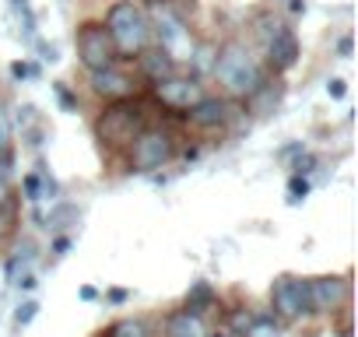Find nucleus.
Listing matches in <instances>:
<instances>
[{"label":"nucleus","mask_w":358,"mask_h":337,"mask_svg":"<svg viewBox=\"0 0 358 337\" xmlns=\"http://www.w3.org/2000/svg\"><path fill=\"white\" fill-rule=\"evenodd\" d=\"M211 78L222 85L225 99L243 102V99H246V95L267 78V67L257 60V53H253L246 43L229 39V43L218 50V57H215V71H211Z\"/></svg>","instance_id":"f257e3e1"},{"label":"nucleus","mask_w":358,"mask_h":337,"mask_svg":"<svg viewBox=\"0 0 358 337\" xmlns=\"http://www.w3.org/2000/svg\"><path fill=\"white\" fill-rule=\"evenodd\" d=\"M106 32L116 46V57H130L137 60L148 46H151V25H148V11L137 0H116L106 11Z\"/></svg>","instance_id":"f03ea898"},{"label":"nucleus","mask_w":358,"mask_h":337,"mask_svg":"<svg viewBox=\"0 0 358 337\" xmlns=\"http://www.w3.org/2000/svg\"><path fill=\"white\" fill-rule=\"evenodd\" d=\"M148 127V109L141 106V99H120V102H106V109L95 116V137L102 148L109 151H127L130 141Z\"/></svg>","instance_id":"7ed1b4c3"},{"label":"nucleus","mask_w":358,"mask_h":337,"mask_svg":"<svg viewBox=\"0 0 358 337\" xmlns=\"http://www.w3.org/2000/svg\"><path fill=\"white\" fill-rule=\"evenodd\" d=\"M148 25H151V43H158V50L172 60V64H187L194 53V32L187 25V18L179 15L169 0H155L148 8Z\"/></svg>","instance_id":"20e7f679"},{"label":"nucleus","mask_w":358,"mask_h":337,"mask_svg":"<svg viewBox=\"0 0 358 337\" xmlns=\"http://www.w3.org/2000/svg\"><path fill=\"white\" fill-rule=\"evenodd\" d=\"M179 155V141L169 127L162 123H148L127 148V168L130 173H158V168H165L172 158Z\"/></svg>","instance_id":"39448f33"},{"label":"nucleus","mask_w":358,"mask_h":337,"mask_svg":"<svg viewBox=\"0 0 358 337\" xmlns=\"http://www.w3.org/2000/svg\"><path fill=\"white\" fill-rule=\"evenodd\" d=\"M309 278H295V274H278L271 285V316L278 323H295L302 316H309Z\"/></svg>","instance_id":"423d86ee"},{"label":"nucleus","mask_w":358,"mask_h":337,"mask_svg":"<svg viewBox=\"0 0 358 337\" xmlns=\"http://www.w3.org/2000/svg\"><path fill=\"white\" fill-rule=\"evenodd\" d=\"M74 46H78V60L81 67L92 74V71H106V67H116V46L106 32L102 22H81L78 25V36H74Z\"/></svg>","instance_id":"0eeeda50"},{"label":"nucleus","mask_w":358,"mask_h":337,"mask_svg":"<svg viewBox=\"0 0 358 337\" xmlns=\"http://www.w3.org/2000/svg\"><path fill=\"white\" fill-rule=\"evenodd\" d=\"M151 92H155V102H158L162 109L179 113V116H183L187 109H194V106L208 95V92H204V81L194 78L190 71H187V74H183V71H176V74L162 78L158 85H151Z\"/></svg>","instance_id":"6e6552de"},{"label":"nucleus","mask_w":358,"mask_h":337,"mask_svg":"<svg viewBox=\"0 0 358 337\" xmlns=\"http://www.w3.org/2000/svg\"><path fill=\"white\" fill-rule=\"evenodd\" d=\"M351 302V281L348 274H320L309 278V306L320 316H337Z\"/></svg>","instance_id":"1a4fd4ad"},{"label":"nucleus","mask_w":358,"mask_h":337,"mask_svg":"<svg viewBox=\"0 0 358 337\" xmlns=\"http://www.w3.org/2000/svg\"><path fill=\"white\" fill-rule=\"evenodd\" d=\"M232 109H236V99H225V95H204L194 109L183 113V120H187V127H194L197 134H215V130L229 127Z\"/></svg>","instance_id":"9d476101"},{"label":"nucleus","mask_w":358,"mask_h":337,"mask_svg":"<svg viewBox=\"0 0 358 337\" xmlns=\"http://www.w3.org/2000/svg\"><path fill=\"white\" fill-rule=\"evenodd\" d=\"M299 53H302V46H299V36H295V29H288V25H281L267 43H264V57H267V71H274V74H285V71H292L295 64H299Z\"/></svg>","instance_id":"9b49d317"},{"label":"nucleus","mask_w":358,"mask_h":337,"mask_svg":"<svg viewBox=\"0 0 358 337\" xmlns=\"http://www.w3.org/2000/svg\"><path fill=\"white\" fill-rule=\"evenodd\" d=\"M92 92L102 102H120V99H134L137 95V81L123 71V67H106V71H92L88 74Z\"/></svg>","instance_id":"f8f14e48"},{"label":"nucleus","mask_w":358,"mask_h":337,"mask_svg":"<svg viewBox=\"0 0 358 337\" xmlns=\"http://www.w3.org/2000/svg\"><path fill=\"white\" fill-rule=\"evenodd\" d=\"M285 99V81L281 78H264L246 99H243V109L253 113V116H271Z\"/></svg>","instance_id":"ddd939ff"},{"label":"nucleus","mask_w":358,"mask_h":337,"mask_svg":"<svg viewBox=\"0 0 358 337\" xmlns=\"http://www.w3.org/2000/svg\"><path fill=\"white\" fill-rule=\"evenodd\" d=\"M11 127H18L22 141H25V144H32V148H39V144L50 137V130H46V120H43V113H39L36 106H22V109L15 113Z\"/></svg>","instance_id":"4468645a"},{"label":"nucleus","mask_w":358,"mask_h":337,"mask_svg":"<svg viewBox=\"0 0 358 337\" xmlns=\"http://www.w3.org/2000/svg\"><path fill=\"white\" fill-rule=\"evenodd\" d=\"M165 337H208V323L190 309H172L165 316Z\"/></svg>","instance_id":"2eb2a0df"},{"label":"nucleus","mask_w":358,"mask_h":337,"mask_svg":"<svg viewBox=\"0 0 358 337\" xmlns=\"http://www.w3.org/2000/svg\"><path fill=\"white\" fill-rule=\"evenodd\" d=\"M137 64H141L144 81H151V85H158L162 78H169V74H176V71H179V64H172V60H169V57H165L158 46H155V50L148 46V50L137 57Z\"/></svg>","instance_id":"dca6fc26"},{"label":"nucleus","mask_w":358,"mask_h":337,"mask_svg":"<svg viewBox=\"0 0 358 337\" xmlns=\"http://www.w3.org/2000/svg\"><path fill=\"white\" fill-rule=\"evenodd\" d=\"M218 306V292L211 288V281H194L190 285V292H187V299H183V309H190V313H197V316H204L208 309H215Z\"/></svg>","instance_id":"f3484780"},{"label":"nucleus","mask_w":358,"mask_h":337,"mask_svg":"<svg viewBox=\"0 0 358 337\" xmlns=\"http://www.w3.org/2000/svg\"><path fill=\"white\" fill-rule=\"evenodd\" d=\"M39 222H43V229H46V232L64 236V232L78 222V208H74V204H67V201H57V204L50 208V215H46V218H39Z\"/></svg>","instance_id":"a211bd4d"},{"label":"nucleus","mask_w":358,"mask_h":337,"mask_svg":"<svg viewBox=\"0 0 358 337\" xmlns=\"http://www.w3.org/2000/svg\"><path fill=\"white\" fill-rule=\"evenodd\" d=\"M215 57H218V46H211V43H194V53H190V60H187L190 74L204 81V78L215 71Z\"/></svg>","instance_id":"6ab92c4d"},{"label":"nucleus","mask_w":358,"mask_h":337,"mask_svg":"<svg viewBox=\"0 0 358 337\" xmlns=\"http://www.w3.org/2000/svg\"><path fill=\"white\" fill-rule=\"evenodd\" d=\"M32 260H36V243H29V239H25V243L8 257V264H4V278H8V281H18V274H25Z\"/></svg>","instance_id":"aec40b11"},{"label":"nucleus","mask_w":358,"mask_h":337,"mask_svg":"<svg viewBox=\"0 0 358 337\" xmlns=\"http://www.w3.org/2000/svg\"><path fill=\"white\" fill-rule=\"evenodd\" d=\"M102 337H151V327H148V320H141V316H123V320H116Z\"/></svg>","instance_id":"412c9836"},{"label":"nucleus","mask_w":358,"mask_h":337,"mask_svg":"<svg viewBox=\"0 0 358 337\" xmlns=\"http://www.w3.org/2000/svg\"><path fill=\"white\" fill-rule=\"evenodd\" d=\"M243 337H281V327H278L274 316H257L253 327H250Z\"/></svg>","instance_id":"4be33fe9"},{"label":"nucleus","mask_w":358,"mask_h":337,"mask_svg":"<svg viewBox=\"0 0 358 337\" xmlns=\"http://www.w3.org/2000/svg\"><path fill=\"white\" fill-rule=\"evenodd\" d=\"M22 190H25V201H29V204H39V201H43V176H39V168L22 176Z\"/></svg>","instance_id":"5701e85b"},{"label":"nucleus","mask_w":358,"mask_h":337,"mask_svg":"<svg viewBox=\"0 0 358 337\" xmlns=\"http://www.w3.org/2000/svg\"><path fill=\"white\" fill-rule=\"evenodd\" d=\"M15 222H18V204L0 208V246H4V243L15 236Z\"/></svg>","instance_id":"b1692460"},{"label":"nucleus","mask_w":358,"mask_h":337,"mask_svg":"<svg viewBox=\"0 0 358 337\" xmlns=\"http://www.w3.org/2000/svg\"><path fill=\"white\" fill-rule=\"evenodd\" d=\"M39 309H43V306H39L36 299H25V302H18V313H15V327H18V330H25V327H29V323H32V320L39 316Z\"/></svg>","instance_id":"393cba45"},{"label":"nucleus","mask_w":358,"mask_h":337,"mask_svg":"<svg viewBox=\"0 0 358 337\" xmlns=\"http://www.w3.org/2000/svg\"><path fill=\"white\" fill-rule=\"evenodd\" d=\"M309 197V176H288V201L292 204H299V201H306Z\"/></svg>","instance_id":"a878e982"},{"label":"nucleus","mask_w":358,"mask_h":337,"mask_svg":"<svg viewBox=\"0 0 358 337\" xmlns=\"http://www.w3.org/2000/svg\"><path fill=\"white\" fill-rule=\"evenodd\" d=\"M316 165H320V158H316L313 151H299L295 162H292V173H295V176H309Z\"/></svg>","instance_id":"bb28decb"},{"label":"nucleus","mask_w":358,"mask_h":337,"mask_svg":"<svg viewBox=\"0 0 358 337\" xmlns=\"http://www.w3.org/2000/svg\"><path fill=\"white\" fill-rule=\"evenodd\" d=\"M11 11L18 15V22L25 25V32L36 29V15H32V8H29V0H11Z\"/></svg>","instance_id":"cd10ccee"},{"label":"nucleus","mask_w":358,"mask_h":337,"mask_svg":"<svg viewBox=\"0 0 358 337\" xmlns=\"http://www.w3.org/2000/svg\"><path fill=\"white\" fill-rule=\"evenodd\" d=\"M39 176H43V201H57V194H60V183L50 176V168L39 162Z\"/></svg>","instance_id":"c85d7f7f"},{"label":"nucleus","mask_w":358,"mask_h":337,"mask_svg":"<svg viewBox=\"0 0 358 337\" xmlns=\"http://www.w3.org/2000/svg\"><path fill=\"white\" fill-rule=\"evenodd\" d=\"M11 137H15V127H11V116L0 109V151L11 148Z\"/></svg>","instance_id":"c756f323"},{"label":"nucleus","mask_w":358,"mask_h":337,"mask_svg":"<svg viewBox=\"0 0 358 337\" xmlns=\"http://www.w3.org/2000/svg\"><path fill=\"white\" fill-rule=\"evenodd\" d=\"M53 92H57V99H60V106H64L67 113H78V99L67 92V85H53Z\"/></svg>","instance_id":"7c9ffc66"},{"label":"nucleus","mask_w":358,"mask_h":337,"mask_svg":"<svg viewBox=\"0 0 358 337\" xmlns=\"http://www.w3.org/2000/svg\"><path fill=\"white\" fill-rule=\"evenodd\" d=\"M32 74H36V67H32V64H25V60L11 64V78H15V81H25V78H32Z\"/></svg>","instance_id":"2f4dec72"},{"label":"nucleus","mask_w":358,"mask_h":337,"mask_svg":"<svg viewBox=\"0 0 358 337\" xmlns=\"http://www.w3.org/2000/svg\"><path fill=\"white\" fill-rule=\"evenodd\" d=\"M327 95H330V99H344V95H348V85H344L341 78H334V81L327 85Z\"/></svg>","instance_id":"473e14b6"},{"label":"nucleus","mask_w":358,"mask_h":337,"mask_svg":"<svg viewBox=\"0 0 358 337\" xmlns=\"http://www.w3.org/2000/svg\"><path fill=\"white\" fill-rule=\"evenodd\" d=\"M15 285H18V288H22V292H32V288H36V285H39V278H36V274H32V271H25V274H18V281H15Z\"/></svg>","instance_id":"72a5a7b5"},{"label":"nucleus","mask_w":358,"mask_h":337,"mask_svg":"<svg viewBox=\"0 0 358 337\" xmlns=\"http://www.w3.org/2000/svg\"><path fill=\"white\" fill-rule=\"evenodd\" d=\"M337 53L348 60V57L355 53V39H351V36H341V39H337Z\"/></svg>","instance_id":"f704fd0d"},{"label":"nucleus","mask_w":358,"mask_h":337,"mask_svg":"<svg viewBox=\"0 0 358 337\" xmlns=\"http://www.w3.org/2000/svg\"><path fill=\"white\" fill-rule=\"evenodd\" d=\"M39 57H43L46 64H57V60H60V53H57V46H53V43H50V46H46V43H39Z\"/></svg>","instance_id":"c9c22d12"},{"label":"nucleus","mask_w":358,"mask_h":337,"mask_svg":"<svg viewBox=\"0 0 358 337\" xmlns=\"http://www.w3.org/2000/svg\"><path fill=\"white\" fill-rule=\"evenodd\" d=\"M67 250H71V236H57L53 239V257H64Z\"/></svg>","instance_id":"e433bc0d"},{"label":"nucleus","mask_w":358,"mask_h":337,"mask_svg":"<svg viewBox=\"0 0 358 337\" xmlns=\"http://www.w3.org/2000/svg\"><path fill=\"white\" fill-rule=\"evenodd\" d=\"M106 299L120 306V302H127V299H130V292H127V288H109V292H106Z\"/></svg>","instance_id":"4c0bfd02"},{"label":"nucleus","mask_w":358,"mask_h":337,"mask_svg":"<svg viewBox=\"0 0 358 337\" xmlns=\"http://www.w3.org/2000/svg\"><path fill=\"white\" fill-rule=\"evenodd\" d=\"M78 295H81V299H85V302H92V299H99V292H95V288H92V285H85V288H81V292H78Z\"/></svg>","instance_id":"58836bf2"},{"label":"nucleus","mask_w":358,"mask_h":337,"mask_svg":"<svg viewBox=\"0 0 358 337\" xmlns=\"http://www.w3.org/2000/svg\"><path fill=\"white\" fill-rule=\"evenodd\" d=\"M337 337H351V323H348V316H344V323H341V330H337Z\"/></svg>","instance_id":"ea45409f"}]
</instances>
